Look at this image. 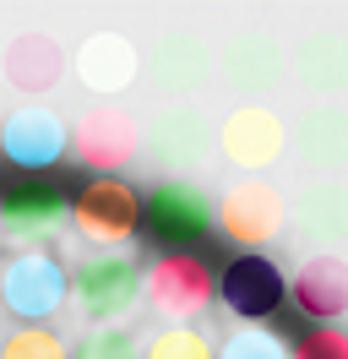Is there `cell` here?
I'll use <instances>...</instances> for the list:
<instances>
[{"label": "cell", "instance_id": "obj_5", "mask_svg": "<svg viewBox=\"0 0 348 359\" xmlns=\"http://www.w3.org/2000/svg\"><path fill=\"white\" fill-rule=\"evenodd\" d=\"M142 294H147V305L158 316H169V327H191L196 316L213 305L218 278L191 250H163L147 267V278H142Z\"/></svg>", "mask_w": 348, "mask_h": 359}, {"label": "cell", "instance_id": "obj_17", "mask_svg": "<svg viewBox=\"0 0 348 359\" xmlns=\"http://www.w3.org/2000/svg\"><path fill=\"white\" fill-rule=\"evenodd\" d=\"M218 71H223V82L239 88V93H267V88H278V82H283L288 60H283V44L272 39V33L245 27V33H234V39L223 44Z\"/></svg>", "mask_w": 348, "mask_h": 359}, {"label": "cell", "instance_id": "obj_2", "mask_svg": "<svg viewBox=\"0 0 348 359\" xmlns=\"http://www.w3.org/2000/svg\"><path fill=\"white\" fill-rule=\"evenodd\" d=\"M71 299L93 327H126V316L142 299V272L130 250H98L71 272Z\"/></svg>", "mask_w": 348, "mask_h": 359}, {"label": "cell", "instance_id": "obj_23", "mask_svg": "<svg viewBox=\"0 0 348 359\" xmlns=\"http://www.w3.org/2000/svg\"><path fill=\"white\" fill-rule=\"evenodd\" d=\"M0 359H71V343L55 327H17L0 343Z\"/></svg>", "mask_w": 348, "mask_h": 359}, {"label": "cell", "instance_id": "obj_3", "mask_svg": "<svg viewBox=\"0 0 348 359\" xmlns=\"http://www.w3.org/2000/svg\"><path fill=\"white\" fill-rule=\"evenodd\" d=\"M71 229H76L82 240H93V245L120 250L126 240H136V229H142V191L120 175L87 180L82 191L71 196Z\"/></svg>", "mask_w": 348, "mask_h": 359}, {"label": "cell", "instance_id": "obj_11", "mask_svg": "<svg viewBox=\"0 0 348 359\" xmlns=\"http://www.w3.org/2000/svg\"><path fill=\"white\" fill-rule=\"evenodd\" d=\"M0 153L11 158L17 169H49L71 153V126L60 109L49 104H17V109L0 120Z\"/></svg>", "mask_w": 348, "mask_h": 359}, {"label": "cell", "instance_id": "obj_6", "mask_svg": "<svg viewBox=\"0 0 348 359\" xmlns=\"http://www.w3.org/2000/svg\"><path fill=\"white\" fill-rule=\"evenodd\" d=\"M213 218L223 240H234L239 250H261L288 229V202H283V191L272 180H234L218 196Z\"/></svg>", "mask_w": 348, "mask_h": 359}, {"label": "cell", "instance_id": "obj_10", "mask_svg": "<svg viewBox=\"0 0 348 359\" xmlns=\"http://www.w3.org/2000/svg\"><path fill=\"white\" fill-rule=\"evenodd\" d=\"M218 299H223V311L234 316L239 327H267V316L288 299V278H283V267L267 262L261 250H245V256H234V262L223 267Z\"/></svg>", "mask_w": 348, "mask_h": 359}, {"label": "cell", "instance_id": "obj_25", "mask_svg": "<svg viewBox=\"0 0 348 359\" xmlns=\"http://www.w3.org/2000/svg\"><path fill=\"white\" fill-rule=\"evenodd\" d=\"M288 359H348L343 327H310L300 343H288Z\"/></svg>", "mask_w": 348, "mask_h": 359}, {"label": "cell", "instance_id": "obj_14", "mask_svg": "<svg viewBox=\"0 0 348 359\" xmlns=\"http://www.w3.org/2000/svg\"><path fill=\"white\" fill-rule=\"evenodd\" d=\"M288 299H294L316 327H337V321L348 316V262L337 256V250L304 256L300 272L288 278Z\"/></svg>", "mask_w": 348, "mask_h": 359}, {"label": "cell", "instance_id": "obj_13", "mask_svg": "<svg viewBox=\"0 0 348 359\" xmlns=\"http://www.w3.org/2000/svg\"><path fill=\"white\" fill-rule=\"evenodd\" d=\"M65 71L76 76V88L98 93V98H120V93H130V82H136L142 55H136V44H130L126 33L98 27V33H87L82 44H76V55L65 60Z\"/></svg>", "mask_w": 348, "mask_h": 359}, {"label": "cell", "instance_id": "obj_4", "mask_svg": "<svg viewBox=\"0 0 348 359\" xmlns=\"http://www.w3.org/2000/svg\"><path fill=\"white\" fill-rule=\"evenodd\" d=\"M142 153L174 180L201 169L213 158V120H207V109L201 104H163L142 126Z\"/></svg>", "mask_w": 348, "mask_h": 359}, {"label": "cell", "instance_id": "obj_18", "mask_svg": "<svg viewBox=\"0 0 348 359\" xmlns=\"http://www.w3.org/2000/svg\"><path fill=\"white\" fill-rule=\"evenodd\" d=\"M0 76L17 93H27V104H44V93L65 76V49L49 33H17L0 55Z\"/></svg>", "mask_w": 348, "mask_h": 359}, {"label": "cell", "instance_id": "obj_22", "mask_svg": "<svg viewBox=\"0 0 348 359\" xmlns=\"http://www.w3.org/2000/svg\"><path fill=\"white\" fill-rule=\"evenodd\" d=\"M71 359H142V343L130 327H87L82 343H71Z\"/></svg>", "mask_w": 348, "mask_h": 359}, {"label": "cell", "instance_id": "obj_19", "mask_svg": "<svg viewBox=\"0 0 348 359\" xmlns=\"http://www.w3.org/2000/svg\"><path fill=\"white\" fill-rule=\"evenodd\" d=\"M294 153H300V163L316 169V175L348 169V109H337V104L304 109L300 131H294Z\"/></svg>", "mask_w": 348, "mask_h": 359}, {"label": "cell", "instance_id": "obj_15", "mask_svg": "<svg viewBox=\"0 0 348 359\" xmlns=\"http://www.w3.org/2000/svg\"><path fill=\"white\" fill-rule=\"evenodd\" d=\"M147 76H152V88H158V93H169L174 104H185V98L213 76V49L201 44L196 33L174 27V33H163V39L152 44Z\"/></svg>", "mask_w": 348, "mask_h": 359}, {"label": "cell", "instance_id": "obj_20", "mask_svg": "<svg viewBox=\"0 0 348 359\" xmlns=\"http://www.w3.org/2000/svg\"><path fill=\"white\" fill-rule=\"evenodd\" d=\"M294 76H300V88L321 93V98L343 93L348 88V33H337V27L304 33L294 44Z\"/></svg>", "mask_w": 348, "mask_h": 359}, {"label": "cell", "instance_id": "obj_21", "mask_svg": "<svg viewBox=\"0 0 348 359\" xmlns=\"http://www.w3.org/2000/svg\"><path fill=\"white\" fill-rule=\"evenodd\" d=\"M142 359H218V343L201 327H158V332L142 343Z\"/></svg>", "mask_w": 348, "mask_h": 359}, {"label": "cell", "instance_id": "obj_9", "mask_svg": "<svg viewBox=\"0 0 348 359\" xmlns=\"http://www.w3.org/2000/svg\"><path fill=\"white\" fill-rule=\"evenodd\" d=\"M71 224V196L49 180H17L0 196V234L22 250H44Z\"/></svg>", "mask_w": 348, "mask_h": 359}, {"label": "cell", "instance_id": "obj_16", "mask_svg": "<svg viewBox=\"0 0 348 359\" xmlns=\"http://www.w3.org/2000/svg\"><path fill=\"white\" fill-rule=\"evenodd\" d=\"M294 240L316 250H337L348 240V185L343 180H310L300 196H294Z\"/></svg>", "mask_w": 348, "mask_h": 359}, {"label": "cell", "instance_id": "obj_7", "mask_svg": "<svg viewBox=\"0 0 348 359\" xmlns=\"http://www.w3.org/2000/svg\"><path fill=\"white\" fill-rule=\"evenodd\" d=\"M213 147L234 169H245V180H261V169H272L288 153V126H283L278 109H267L261 98H250V104H234L223 114V126L213 131Z\"/></svg>", "mask_w": 348, "mask_h": 359}, {"label": "cell", "instance_id": "obj_8", "mask_svg": "<svg viewBox=\"0 0 348 359\" xmlns=\"http://www.w3.org/2000/svg\"><path fill=\"white\" fill-rule=\"evenodd\" d=\"M142 229L163 250H191L213 229V196L196 180H158L142 196Z\"/></svg>", "mask_w": 348, "mask_h": 359}, {"label": "cell", "instance_id": "obj_1", "mask_svg": "<svg viewBox=\"0 0 348 359\" xmlns=\"http://www.w3.org/2000/svg\"><path fill=\"white\" fill-rule=\"evenodd\" d=\"M71 272L55 250H17L0 272V305L17 316V327H49V316L65 311Z\"/></svg>", "mask_w": 348, "mask_h": 359}, {"label": "cell", "instance_id": "obj_24", "mask_svg": "<svg viewBox=\"0 0 348 359\" xmlns=\"http://www.w3.org/2000/svg\"><path fill=\"white\" fill-rule=\"evenodd\" d=\"M218 359H288V343L272 327H234L223 337Z\"/></svg>", "mask_w": 348, "mask_h": 359}, {"label": "cell", "instance_id": "obj_12", "mask_svg": "<svg viewBox=\"0 0 348 359\" xmlns=\"http://www.w3.org/2000/svg\"><path fill=\"white\" fill-rule=\"evenodd\" d=\"M142 153V126L130 120L126 109H87L76 126H71V158L82 163V169H98V175H114V169H126L130 158Z\"/></svg>", "mask_w": 348, "mask_h": 359}]
</instances>
